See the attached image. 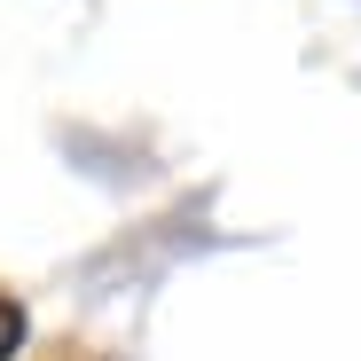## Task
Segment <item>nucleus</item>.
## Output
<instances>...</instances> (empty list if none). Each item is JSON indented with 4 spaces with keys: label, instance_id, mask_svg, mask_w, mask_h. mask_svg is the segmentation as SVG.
<instances>
[{
    "label": "nucleus",
    "instance_id": "nucleus-1",
    "mask_svg": "<svg viewBox=\"0 0 361 361\" xmlns=\"http://www.w3.org/2000/svg\"><path fill=\"white\" fill-rule=\"evenodd\" d=\"M16 345H24V307L0 298V361H16Z\"/></svg>",
    "mask_w": 361,
    "mask_h": 361
}]
</instances>
